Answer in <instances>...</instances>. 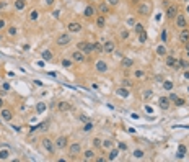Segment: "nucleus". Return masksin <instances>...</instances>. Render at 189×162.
I'll return each mask as SVG.
<instances>
[{"instance_id": "nucleus-1", "label": "nucleus", "mask_w": 189, "mask_h": 162, "mask_svg": "<svg viewBox=\"0 0 189 162\" xmlns=\"http://www.w3.org/2000/svg\"><path fill=\"white\" fill-rule=\"evenodd\" d=\"M137 12H139V15H142V16L150 15V12H152V3H150V2H140L139 7H137Z\"/></svg>"}, {"instance_id": "nucleus-2", "label": "nucleus", "mask_w": 189, "mask_h": 162, "mask_svg": "<svg viewBox=\"0 0 189 162\" xmlns=\"http://www.w3.org/2000/svg\"><path fill=\"white\" fill-rule=\"evenodd\" d=\"M70 41H72V36H70V33H62V35L57 36L55 44H57V46H67Z\"/></svg>"}, {"instance_id": "nucleus-3", "label": "nucleus", "mask_w": 189, "mask_h": 162, "mask_svg": "<svg viewBox=\"0 0 189 162\" xmlns=\"http://www.w3.org/2000/svg\"><path fill=\"white\" fill-rule=\"evenodd\" d=\"M43 147H44L46 151L49 152V154H54V151H55V144L52 141H51L49 137H44V139H43Z\"/></svg>"}, {"instance_id": "nucleus-4", "label": "nucleus", "mask_w": 189, "mask_h": 162, "mask_svg": "<svg viewBox=\"0 0 189 162\" xmlns=\"http://www.w3.org/2000/svg\"><path fill=\"white\" fill-rule=\"evenodd\" d=\"M165 64H166V67L178 69V59L174 56H171V54H166V56H165Z\"/></svg>"}, {"instance_id": "nucleus-5", "label": "nucleus", "mask_w": 189, "mask_h": 162, "mask_svg": "<svg viewBox=\"0 0 189 162\" xmlns=\"http://www.w3.org/2000/svg\"><path fill=\"white\" fill-rule=\"evenodd\" d=\"M0 118L3 120V121H11V118H13V112H11L10 108H2L0 110Z\"/></svg>"}, {"instance_id": "nucleus-6", "label": "nucleus", "mask_w": 189, "mask_h": 162, "mask_svg": "<svg viewBox=\"0 0 189 162\" xmlns=\"http://www.w3.org/2000/svg\"><path fill=\"white\" fill-rule=\"evenodd\" d=\"M174 20H176V26H178L179 30H183V28H186V25H188V20H186V15H183V13H178Z\"/></svg>"}, {"instance_id": "nucleus-7", "label": "nucleus", "mask_w": 189, "mask_h": 162, "mask_svg": "<svg viewBox=\"0 0 189 162\" xmlns=\"http://www.w3.org/2000/svg\"><path fill=\"white\" fill-rule=\"evenodd\" d=\"M116 51V44H114V41H111V39H108L103 44V52H106V54H113Z\"/></svg>"}, {"instance_id": "nucleus-8", "label": "nucleus", "mask_w": 189, "mask_h": 162, "mask_svg": "<svg viewBox=\"0 0 189 162\" xmlns=\"http://www.w3.org/2000/svg\"><path fill=\"white\" fill-rule=\"evenodd\" d=\"M54 144H55V149H65L67 144H69V139H67V136H59Z\"/></svg>"}, {"instance_id": "nucleus-9", "label": "nucleus", "mask_w": 189, "mask_h": 162, "mask_svg": "<svg viewBox=\"0 0 189 162\" xmlns=\"http://www.w3.org/2000/svg\"><path fill=\"white\" fill-rule=\"evenodd\" d=\"M176 15H178V7L176 5H168L166 7V18H168V20L176 18Z\"/></svg>"}, {"instance_id": "nucleus-10", "label": "nucleus", "mask_w": 189, "mask_h": 162, "mask_svg": "<svg viewBox=\"0 0 189 162\" xmlns=\"http://www.w3.org/2000/svg\"><path fill=\"white\" fill-rule=\"evenodd\" d=\"M72 61L74 62H83L85 61V52L83 51H80V49L72 51Z\"/></svg>"}, {"instance_id": "nucleus-11", "label": "nucleus", "mask_w": 189, "mask_h": 162, "mask_svg": "<svg viewBox=\"0 0 189 162\" xmlns=\"http://www.w3.org/2000/svg\"><path fill=\"white\" fill-rule=\"evenodd\" d=\"M158 106L161 108V110H169V106H171V100H169V97H160Z\"/></svg>"}, {"instance_id": "nucleus-12", "label": "nucleus", "mask_w": 189, "mask_h": 162, "mask_svg": "<svg viewBox=\"0 0 189 162\" xmlns=\"http://www.w3.org/2000/svg\"><path fill=\"white\" fill-rule=\"evenodd\" d=\"M69 152H70V156H78L82 152V144L80 142H72L69 147Z\"/></svg>"}, {"instance_id": "nucleus-13", "label": "nucleus", "mask_w": 189, "mask_h": 162, "mask_svg": "<svg viewBox=\"0 0 189 162\" xmlns=\"http://www.w3.org/2000/svg\"><path fill=\"white\" fill-rule=\"evenodd\" d=\"M67 30H69V33H80L82 31V25L78 21H70L67 25Z\"/></svg>"}, {"instance_id": "nucleus-14", "label": "nucleus", "mask_w": 189, "mask_h": 162, "mask_svg": "<svg viewBox=\"0 0 189 162\" xmlns=\"http://www.w3.org/2000/svg\"><path fill=\"white\" fill-rule=\"evenodd\" d=\"M95 69L98 72H101V74H105V72H108V62H105V61H96L95 62Z\"/></svg>"}, {"instance_id": "nucleus-15", "label": "nucleus", "mask_w": 189, "mask_h": 162, "mask_svg": "<svg viewBox=\"0 0 189 162\" xmlns=\"http://www.w3.org/2000/svg\"><path fill=\"white\" fill-rule=\"evenodd\" d=\"M57 110H59V112H70V110H72V105H70L69 101H59V103H57Z\"/></svg>"}, {"instance_id": "nucleus-16", "label": "nucleus", "mask_w": 189, "mask_h": 162, "mask_svg": "<svg viewBox=\"0 0 189 162\" xmlns=\"http://www.w3.org/2000/svg\"><path fill=\"white\" fill-rule=\"evenodd\" d=\"M95 12H96V8H95L93 5H86V7H85L83 15L86 16V18H91V16H95Z\"/></svg>"}, {"instance_id": "nucleus-17", "label": "nucleus", "mask_w": 189, "mask_h": 162, "mask_svg": "<svg viewBox=\"0 0 189 162\" xmlns=\"http://www.w3.org/2000/svg\"><path fill=\"white\" fill-rule=\"evenodd\" d=\"M83 159H85V161H88V162L96 161V157H95V151H91V149L85 151V152H83Z\"/></svg>"}, {"instance_id": "nucleus-18", "label": "nucleus", "mask_w": 189, "mask_h": 162, "mask_svg": "<svg viewBox=\"0 0 189 162\" xmlns=\"http://www.w3.org/2000/svg\"><path fill=\"white\" fill-rule=\"evenodd\" d=\"M96 12H100V15H108V12H109V5L108 3H100L98 5V8H96Z\"/></svg>"}, {"instance_id": "nucleus-19", "label": "nucleus", "mask_w": 189, "mask_h": 162, "mask_svg": "<svg viewBox=\"0 0 189 162\" xmlns=\"http://www.w3.org/2000/svg\"><path fill=\"white\" fill-rule=\"evenodd\" d=\"M179 41H181V43H188L189 41V30H186V28L181 30V33H179Z\"/></svg>"}, {"instance_id": "nucleus-20", "label": "nucleus", "mask_w": 189, "mask_h": 162, "mask_svg": "<svg viewBox=\"0 0 189 162\" xmlns=\"http://www.w3.org/2000/svg\"><path fill=\"white\" fill-rule=\"evenodd\" d=\"M106 25V15H98L96 16V26L98 28H105Z\"/></svg>"}, {"instance_id": "nucleus-21", "label": "nucleus", "mask_w": 189, "mask_h": 162, "mask_svg": "<svg viewBox=\"0 0 189 162\" xmlns=\"http://www.w3.org/2000/svg\"><path fill=\"white\" fill-rule=\"evenodd\" d=\"M186 151H188V147L184 146V144H179V147H178V154H176V157H178V159H183L184 154H186Z\"/></svg>"}, {"instance_id": "nucleus-22", "label": "nucleus", "mask_w": 189, "mask_h": 162, "mask_svg": "<svg viewBox=\"0 0 189 162\" xmlns=\"http://www.w3.org/2000/svg\"><path fill=\"white\" fill-rule=\"evenodd\" d=\"M121 64H122V67H124V69H129V67L134 66V61H132V59H129V57H124V59L121 61Z\"/></svg>"}, {"instance_id": "nucleus-23", "label": "nucleus", "mask_w": 189, "mask_h": 162, "mask_svg": "<svg viewBox=\"0 0 189 162\" xmlns=\"http://www.w3.org/2000/svg\"><path fill=\"white\" fill-rule=\"evenodd\" d=\"M147 77V74H145L142 69H139V71H134V79H137V80H142V79H145Z\"/></svg>"}, {"instance_id": "nucleus-24", "label": "nucleus", "mask_w": 189, "mask_h": 162, "mask_svg": "<svg viewBox=\"0 0 189 162\" xmlns=\"http://www.w3.org/2000/svg\"><path fill=\"white\" fill-rule=\"evenodd\" d=\"M178 67H181L184 71H189V61H186V59H178Z\"/></svg>"}, {"instance_id": "nucleus-25", "label": "nucleus", "mask_w": 189, "mask_h": 162, "mask_svg": "<svg viewBox=\"0 0 189 162\" xmlns=\"http://www.w3.org/2000/svg\"><path fill=\"white\" fill-rule=\"evenodd\" d=\"M8 157H10V151L7 147L5 149H0V161H7Z\"/></svg>"}, {"instance_id": "nucleus-26", "label": "nucleus", "mask_w": 189, "mask_h": 162, "mask_svg": "<svg viewBox=\"0 0 189 162\" xmlns=\"http://www.w3.org/2000/svg\"><path fill=\"white\" fill-rule=\"evenodd\" d=\"M117 95H119V97H124V98H127V97L130 95V92L127 90V88H124V87H119V88H117Z\"/></svg>"}, {"instance_id": "nucleus-27", "label": "nucleus", "mask_w": 189, "mask_h": 162, "mask_svg": "<svg viewBox=\"0 0 189 162\" xmlns=\"http://www.w3.org/2000/svg\"><path fill=\"white\" fill-rule=\"evenodd\" d=\"M7 35L10 36V38L16 36V35H18V28H16V26H8V30H7Z\"/></svg>"}, {"instance_id": "nucleus-28", "label": "nucleus", "mask_w": 189, "mask_h": 162, "mask_svg": "<svg viewBox=\"0 0 189 162\" xmlns=\"http://www.w3.org/2000/svg\"><path fill=\"white\" fill-rule=\"evenodd\" d=\"M117 156H119V149H111L108 159H109V161H116V159H117Z\"/></svg>"}, {"instance_id": "nucleus-29", "label": "nucleus", "mask_w": 189, "mask_h": 162, "mask_svg": "<svg viewBox=\"0 0 189 162\" xmlns=\"http://www.w3.org/2000/svg\"><path fill=\"white\" fill-rule=\"evenodd\" d=\"M157 54H158V56H166V54H168V52H166V48H165L163 44H158L157 46Z\"/></svg>"}, {"instance_id": "nucleus-30", "label": "nucleus", "mask_w": 189, "mask_h": 162, "mask_svg": "<svg viewBox=\"0 0 189 162\" xmlns=\"http://www.w3.org/2000/svg\"><path fill=\"white\" fill-rule=\"evenodd\" d=\"M26 7V0H15V8L16 10H23Z\"/></svg>"}, {"instance_id": "nucleus-31", "label": "nucleus", "mask_w": 189, "mask_h": 162, "mask_svg": "<svg viewBox=\"0 0 189 162\" xmlns=\"http://www.w3.org/2000/svg\"><path fill=\"white\" fill-rule=\"evenodd\" d=\"M161 84H163V88H165V90H173V87H174V84H173L171 80H163Z\"/></svg>"}, {"instance_id": "nucleus-32", "label": "nucleus", "mask_w": 189, "mask_h": 162, "mask_svg": "<svg viewBox=\"0 0 189 162\" xmlns=\"http://www.w3.org/2000/svg\"><path fill=\"white\" fill-rule=\"evenodd\" d=\"M60 64H62V67H65V69H69V67H72V64H74V61H72V59H62V61H60Z\"/></svg>"}, {"instance_id": "nucleus-33", "label": "nucleus", "mask_w": 189, "mask_h": 162, "mask_svg": "<svg viewBox=\"0 0 189 162\" xmlns=\"http://www.w3.org/2000/svg\"><path fill=\"white\" fill-rule=\"evenodd\" d=\"M41 56H43L44 61H51V59H52V52H51V51H43Z\"/></svg>"}, {"instance_id": "nucleus-34", "label": "nucleus", "mask_w": 189, "mask_h": 162, "mask_svg": "<svg viewBox=\"0 0 189 162\" xmlns=\"http://www.w3.org/2000/svg\"><path fill=\"white\" fill-rule=\"evenodd\" d=\"M91 144L95 146V149H98V147H103V141H101L100 137H95L93 141H91Z\"/></svg>"}, {"instance_id": "nucleus-35", "label": "nucleus", "mask_w": 189, "mask_h": 162, "mask_svg": "<svg viewBox=\"0 0 189 162\" xmlns=\"http://www.w3.org/2000/svg\"><path fill=\"white\" fill-rule=\"evenodd\" d=\"M93 126H95L93 123H91V121H88V123H85V126L82 128V129H83V133H90L91 129H93Z\"/></svg>"}, {"instance_id": "nucleus-36", "label": "nucleus", "mask_w": 189, "mask_h": 162, "mask_svg": "<svg viewBox=\"0 0 189 162\" xmlns=\"http://www.w3.org/2000/svg\"><path fill=\"white\" fill-rule=\"evenodd\" d=\"M93 52H103V44L101 43H93Z\"/></svg>"}, {"instance_id": "nucleus-37", "label": "nucleus", "mask_w": 189, "mask_h": 162, "mask_svg": "<svg viewBox=\"0 0 189 162\" xmlns=\"http://www.w3.org/2000/svg\"><path fill=\"white\" fill-rule=\"evenodd\" d=\"M83 52H85V54H91V52H93V43H86Z\"/></svg>"}, {"instance_id": "nucleus-38", "label": "nucleus", "mask_w": 189, "mask_h": 162, "mask_svg": "<svg viewBox=\"0 0 189 162\" xmlns=\"http://www.w3.org/2000/svg\"><path fill=\"white\" fill-rule=\"evenodd\" d=\"M36 112L39 113H44L46 112V103H38V105H36Z\"/></svg>"}, {"instance_id": "nucleus-39", "label": "nucleus", "mask_w": 189, "mask_h": 162, "mask_svg": "<svg viewBox=\"0 0 189 162\" xmlns=\"http://www.w3.org/2000/svg\"><path fill=\"white\" fill-rule=\"evenodd\" d=\"M38 16H39V12L38 10H31V13H30V20L31 21H36L38 20Z\"/></svg>"}, {"instance_id": "nucleus-40", "label": "nucleus", "mask_w": 189, "mask_h": 162, "mask_svg": "<svg viewBox=\"0 0 189 162\" xmlns=\"http://www.w3.org/2000/svg\"><path fill=\"white\" fill-rule=\"evenodd\" d=\"M147 38H148V36H147V31H142V33H139V41H140V43H145V41H147Z\"/></svg>"}, {"instance_id": "nucleus-41", "label": "nucleus", "mask_w": 189, "mask_h": 162, "mask_svg": "<svg viewBox=\"0 0 189 162\" xmlns=\"http://www.w3.org/2000/svg\"><path fill=\"white\" fill-rule=\"evenodd\" d=\"M144 156H145L144 151H140V149H135V151H134V157H135V159H142Z\"/></svg>"}, {"instance_id": "nucleus-42", "label": "nucleus", "mask_w": 189, "mask_h": 162, "mask_svg": "<svg viewBox=\"0 0 189 162\" xmlns=\"http://www.w3.org/2000/svg\"><path fill=\"white\" fill-rule=\"evenodd\" d=\"M142 31H145L144 25H142V23H135V33L139 35V33H142Z\"/></svg>"}, {"instance_id": "nucleus-43", "label": "nucleus", "mask_w": 189, "mask_h": 162, "mask_svg": "<svg viewBox=\"0 0 189 162\" xmlns=\"http://www.w3.org/2000/svg\"><path fill=\"white\" fill-rule=\"evenodd\" d=\"M103 147H105V149H111V147H113V141H109V139L103 141Z\"/></svg>"}, {"instance_id": "nucleus-44", "label": "nucleus", "mask_w": 189, "mask_h": 162, "mask_svg": "<svg viewBox=\"0 0 189 162\" xmlns=\"http://www.w3.org/2000/svg\"><path fill=\"white\" fill-rule=\"evenodd\" d=\"M119 36H121V39H127V38H129V31L127 30H122L119 33Z\"/></svg>"}, {"instance_id": "nucleus-45", "label": "nucleus", "mask_w": 189, "mask_h": 162, "mask_svg": "<svg viewBox=\"0 0 189 162\" xmlns=\"http://www.w3.org/2000/svg\"><path fill=\"white\" fill-rule=\"evenodd\" d=\"M85 46H86V41H80L78 44H77V49L83 51V49H85Z\"/></svg>"}, {"instance_id": "nucleus-46", "label": "nucleus", "mask_w": 189, "mask_h": 162, "mask_svg": "<svg viewBox=\"0 0 189 162\" xmlns=\"http://www.w3.org/2000/svg\"><path fill=\"white\" fill-rule=\"evenodd\" d=\"M106 3H108V5H111V7H116L117 3H119V0H106Z\"/></svg>"}, {"instance_id": "nucleus-47", "label": "nucleus", "mask_w": 189, "mask_h": 162, "mask_svg": "<svg viewBox=\"0 0 189 162\" xmlns=\"http://www.w3.org/2000/svg\"><path fill=\"white\" fill-rule=\"evenodd\" d=\"M142 95H144V98H152V95H153V93H152V90H145Z\"/></svg>"}, {"instance_id": "nucleus-48", "label": "nucleus", "mask_w": 189, "mask_h": 162, "mask_svg": "<svg viewBox=\"0 0 189 162\" xmlns=\"http://www.w3.org/2000/svg\"><path fill=\"white\" fill-rule=\"evenodd\" d=\"M117 149H119V151H126V149H127V144H124V142H119V144H117Z\"/></svg>"}, {"instance_id": "nucleus-49", "label": "nucleus", "mask_w": 189, "mask_h": 162, "mask_svg": "<svg viewBox=\"0 0 189 162\" xmlns=\"http://www.w3.org/2000/svg\"><path fill=\"white\" fill-rule=\"evenodd\" d=\"M5 8H7V2L5 0H0V12L5 10Z\"/></svg>"}, {"instance_id": "nucleus-50", "label": "nucleus", "mask_w": 189, "mask_h": 162, "mask_svg": "<svg viewBox=\"0 0 189 162\" xmlns=\"http://www.w3.org/2000/svg\"><path fill=\"white\" fill-rule=\"evenodd\" d=\"M161 41H163V43H166V41H168V38H166V30L161 31Z\"/></svg>"}, {"instance_id": "nucleus-51", "label": "nucleus", "mask_w": 189, "mask_h": 162, "mask_svg": "<svg viewBox=\"0 0 189 162\" xmlns=\"http://www.w3.org/2000/svg\"><path fill=\"white\" fill-rule=\"evenodd\" d=\"M174 103H176V105H178V106H183V105H184V103H186V101H184V100H183V98H178V100L174 101Z\"/></svg>"}, {"instance_id": "nucleus-52", "label": "nucleus", "mask_w": 189, "mask_h": 162, "mask_svg": "<svg viewBox=\"0 0 189 162\" xmlns=\"http://www.w3.org/2000/svg\"><path fill=\"white\" fill-rule=\"evenodd\" d=\"M169 100H171V101L174 103V101L178 100V95H176V93H171V95H169Z\"/></svg>"}, {"instance_id": "nucleus-53", "label": "nucleus", "mask_w": 189, "mask_h": 162, "mask_svg": "<svg viewBox=\"0 0 189 162\" xmlns=\"http://www.w3.org/2000/svg\"><path fill=\"white\" fill-rule=\"evenodd\" d=\"M80 121H83V123H88L90 120H88V116H85V115H82V116H80Z\"/></svg>"}, {"instance_id": "nucleus-54", "label": "nucleus", "mask_w": 189, "mask_h": 162, "mask_svg": "<svg viewBox=\"0 0 189 162\" xmlns=\"http://www.w3.org/2000/svg\"><path fill=\"white\" fill-rule=\"evenodd\" d=\"M127 25H129V26H134V25H135V20H134V18H129V20H127Z\"/></svg>"}, {"instance_id": "nucleus-55", "label": "nucleus", "mask_w": 189, "mask_h": 162, "mask_svg": "<svg viewBox=\"0 0 189 162\" xmlns=\"http://www.w3.org/2000/svg\"><path fill=\"white\" fill-rule=\"evenodd\" d=\"M5 26H7V21L5 20H0V30H3Z\"/></svg>"}, {"instance_id": "nucleus-56", "label": "nucleus", "mask_w": 189, "mask_h": 162, "mask_svg": "<svg viewBox=\"0 0 189 162\" xmlns=\"http://www.w3.org/2000/svg\"><path fill=\"white\" fill-rule=\"evenodd\" d=\"M184 79H186V80H189V71H184Z\"/></svg>"}, {"instance_id": "nucleus-57", "label": "nucleus", "mask_w": 189, "mask_h": 162, "mask_svg": "<svg viewBox=\"0 0 189 162\" xmlns=\"http://www.w3.org/2000/svg\"><path fill=\"white\" fill-rule=\"evenodd\" d=\"M54 2H55V0H46V3H47V5H54Z\"/></svg>"}, {"instance_id": "nucleus-58", "label": "nucleus", "mask_w": 189, "mask_h": 162, "mask_svg": "<svg viewBox=\"0 0 189 162\" xmlns=\"http://www.w3.org/2000/svg\"><path fill=\"white\" fill-rule=\"evenodd\" d=\"M36 64H38L39 67H43V66H44V59H43V61H39V62H36Z\"/></svg>"}, {"instance_id": "nucleus-59", "label": "nucleus", "mask_w": 189, "mask_h": 162, "mask_svg": "<svg viewBox=\"0 0 189 162\" xmlns=\"http://www.w3.org/2000/svg\"><path fill=\"white\" fill-rule=\"evenodd\" d=\"M130 3H132V5H137V3H139V0H132Z\"/></svg>"}, {"instance_id": "nucleus-60", "label": "nucleus", "mask_w": 189, "mask_h": 162, "mask_svg": "<svg viewBox=\"0 0 189 162\" xmlns=\"http://www.w3.org/2000/svg\"><path fill=\"white\" fill-rule=\"evenodd\" d=\"M2 108H3V100L0 98V110H2Z\"/></svg>"}, {"instance_id": "nucleus-61", "label": "nucleus", "mask_w": 189, "mask_h": 162, "mask_svg": "<svg viewBox=\"0 0 189 162\" xmlns=\"http://www.w3.org/2000/svg\"><path fill=\"white\" fill-rule=\"evenodd\" d=\"M188 13H189V7H188Z\"/></svg>"}, {"instance_id": "nucleus-62", "label": "nucleus", "mask_w": 189, "mask_h": 162, "mask_svg": "<svg viewBox=\"0 0 189 162\" xmlns=\"http://www.w3.org/2000/svg\"><path fill=\"white\" fill-rule=\"evenodd\" d=\"M188 90H189V87H188Z\"/></svg>"}]
</instances>
